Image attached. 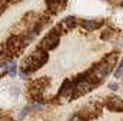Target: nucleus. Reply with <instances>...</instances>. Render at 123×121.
I'll use <instances>...</instances> for the list:
<instances>
[{
	"mask_svg": "<svg viewBox=\"0 0 123 121\" xmlns=\"http://www.w3.org/2000/svg\"><path fill=\"white\" fill-rule=\"evenodd\" d=\"M59 41H60V31L57 30V29H53V30H50V33L40 41L39 49L49 53V50H53L55 47H57Z\"/></svg>",
	"mask_w": 123,
	"mask_h": 121,
	"instance_id": "f257e3e1",
	"label": "nucleus"
},
{
	"mask_svg": "<svg viewBox=\"0 0 123 121\" xmlns=\"http://www.w3.org/2000/svg\"><path fill=\"white\" fill-rule=\"evenodd\" d=\"M25 46H26V44H25L23 38L19 37V36H12V37L6 41V49L12 53V56L22 53V50H23Z\"/></svg>",
	"mask_w": 123,
	"mask_h": 121,
	"instance_id": "f03ea898",
	"label": "nucleus"
},
{
	"mask_svg": "<svg viewBox=\"0 0 123 121\" xmlns=\"http://www.w3.org/2000/svg\"><path fill=\"white\" fill-rule=\"evenodd\" d=\"M29 57H30V60H31L33 71H36L37 68H40L46 61L49 60V53H47V51H43V50H40V49H37L34 53H31Z\"/></svg>",
	"mask_w": 123,
	"mask_h": 121,
	"instance_id": "7ed1b4c3",
	"label": "nucleus"
},
{
	"mask_svg": "<svg viewBox=\"0 0 123 121\" xmlns=\"http://www.w3.org/2000/svg\"><path fill=\"white\" fill-rule=\"evenodd\" d=\"M74 93V83H72L70 80H64L63 84L60 87V91H59V95H63V97H72Z\"/></svg>",
	"mask_w": 123,
	"mask_h": 121,
	"instance_id": "20e7f679",
	"label": "nucleus"
},
{
	"mask_svg": "<svg viewBox=\"0 0 123 121\" xmlns=\"http://www.w3.org/2000/svg\"><path fill=\"white\" fill-rule=\"evenodd\" d=\"M106 105H107V108H110L112 111H122V100L119 98V97H110L109 100H107V103H106Z\"/></svg>",
	"mask_w": 123,
	"mask_h": 121,
	"instance_id": "39448f33",
	"label": "nucleus"
},
{
	"mask_svg": "<svg viewBox=\"0 0 123 121\" xmlns=\"http://www.w3.org/2000/svg\"><path fill=\"white\" fill-rule=\"evenodd\" d=\"M76 23H77V20H76V17H73V16H69V17H66L63 22L60 23V26H59V29H63V30H70V29H73L74 26H76Z\"/></svg>",
	"mask_w": 123,
	"mask_h": 121,
	"instance_id": "423d86ee",
	"label": "nucleus"
},
{
	"mask_svg": "<svg viewBox=\"0 0 123 121\" xmlns=\"http://www.w3.org/2000/svg\"><path fill=\"white\" fill-rule=\"evenodd\" d=\"M82 24H83V27H85L86 30L93 31V30H96V29H99V27H102L103 22H102V20H85Z\"/></svg>",
	"mask_w": 123,
	"mask_h": 121,
	"instance_id": "0eeeda50",
	"label": "nucleus"
},
{
	"mask_svg": "<svg viewBox=\"0 0 123 121\" xmlns=\"http://www.w3.org/2000/svg\"><path fill=\"white\" fill-rule=\"evenodd\" d=\"M13 56L12 53L6 49V46H0V61L1 63H6V60H10Z\"/></svg>",
	"mask_w": 123,
	"mask_h": 121,
	"instance_id": "6e6552de",
	"label": "nucleus"
},
{
	"mask_svg": "<svg viewBox=\"0 0 123 121\" xmlns=\"http://www.w3.org/2000/svg\"><path fill=\"white\" fill-rule=\"evenodd\" d=\"M16 71H17V64H16V61H12V63L7 66V73H9L12 77H14V76H16Z\"/></svg>",
	"mask_w": 123,
	"mask_h": 121,
	"instance_id": "1a4fd4ad",
	"label": "nucleus"
},
{
	"mask_svg": "<svg viewBox=\"0 0 123 121\" xmlns=\"http://www.w3.org/2000/svg\"><path fill=\"white\" fill-rule=\"evenodd\" d=\"M122 71H123V66H122V61H120L119 66H117V68H116V71H115V77H116V78L122 77Z\"/></svg>",
	"mask_w": 123,
	"mask_h": 121,
	"instance_id": "9d476101",
	"label": "nucleus"
},
{
	"mask_svg": "<svg viewBox=\"0 0 123 121\" xmlns=\"http://www.w3.org/2000/svg\"><path fill=\"white\" fill-rule=\"evenodd\" d=\"M7 73V64L6 63H0V77L4 76Z\"/></svg>",
	"mask_w": 123,
	"mask_h": 121,
	"instance_id": "9b49d317",
	"label": "nucleus"
},
{
	"mask_svg": "<svg viewBox=\"0 0 123 121\" xmlns=\"http://www.w3.org/2000/svg\"><path fill=\"white\" fill-rule=\"evenodd\" d=\"M69 121H86V118H85V117H82L80 114H74L72 118H69Z\"/></svg>",
	"mask_w": 123,
	"mask_h": 121,
	"instance_id": "f8f14e48",
	"label": "nucleus"
},
{
	"mask_svg": "<svg viewBox=\"0 0 123 121\" xmlns=\"http://www.w3.org/2000/svg\"><path fill=\"white\" fill-rule=\"evenodd\" d=\"M29 110H30V107H25V108L22 110V113L19 114V117H20V118H25V116L29 114Z\"/></svg>",
	"mask_w": 123,
	"mask_h": 121,
	"instance_id": "ddd939ff",
	"label": "nucleus"
},
{
	"mask_svg": "<svg viewBox=\"0 0 123 121\" xmlns=\"http://www.w3.org/2000/svg\"><path fill=\"white\" fill-rule=\"evenodd\" d=\"M107 87H109L112 91L119 90V84H117V83H109V86H107Z\"/></svg>",
	"mask_w": 123,
	"mask_h": 121,
	"instance_id": "4468645a",
	"label": "nucleus"
},
{
	"mask_svg": "<svg viewBox=\"0 0 123 121\" xmlns=\"http://www.w3.org/2000/svg\"><path fill=\"white\" fill-rule=\"evenodd\" d=\"M20 77H22L23 80H26V78H27V73H25V71H22V73H20Z\"/></svg>",
	"mask_w": 123,
	"mask_h": 121,
	"instance_id": "2eb2a0df",
	"label": "nucleus"
},
{
	"mask_svg": "<svg viewBox=\"0 0 123 121\" xmlns=\"http://www.w3.org/2000/svg\"><path fill=\"white\" fill-rule=\"evenodd\" d=\"M3 10H4V9H1V7H0V14H1V13H3Z\"/></svg>",
	"mask_w": 123,
	"mask_h": 121,
	"instance_id": "dca6fc26",
	"label": "nucleus"
}]
</instances>
